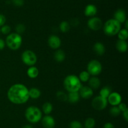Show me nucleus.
Returning a JSON list of instances; mask_svg holds the SVG:
<instances>
[{
    "label": "nucleus",
    "mask_w": 128,
    "mask_h": 128,
    "mask_svg": "<svg viewBox=\"0 0 128 128\" xmlns=\"http://www.w3.org/2000/svg\"><path fill=\"white\" fill-rule=\"evenodd\" d=\"M15 30H16L17 33L21 35V34L23 33L24 32L25 30H26V27H25L24 25H23V24L19 23L16 26Z\"/></svg>",
    "instance_id": "31"
},
{
    "label": "nucleus",
    "mask_w": 128,
    "mask_h": 128,
    "mask_svg": "<svg viewBox=\"0 0 128 128\" xmlns=\"http://www.w3.org/2000/svg\"><path fill=\"white\" fill-rule=\"evenodd\" d=\"M22 42V36L17 33H12L6 36V45L12 50H17L21 47Z\"/></svg>",
    "instance_id": "5"
},
{
    "label": "nucleus",
    "mask_w": 128,
    "mask_h": 128,
    "mask_svg": "<svg viewBox=\"0 0 128 128\" xmlns=\"http://www.w3.org/2000/svg\"><path fill=\"white\" fill-rule=\"evenodd\" d=\"M108 100L104 97H102L101 95H98L95 97L92 100V107L97 110H102L106 109L108 105Z\"/></svg>",
    "instance_id": "8"
},
{
    "label": "nucleus",
    "mask_w": 128,
    "mask_h": 128,
    "mask_svg": "<svg viewBox=\"0 0 128 128\" xmlns=\"http://www.w3.org/2000/svg\"><path fill=\"white\" fill-rule=\"evenodd\" d=\"M88 26L89 28L93 31H98L101 29L103 26V23H102V20L101 18L98 17H94L90 18L88 20L87 23Z\"/></svg>",
    "instance_id": "9"
},
{
    "label": "nucleus",
    "mask_w": 128,
    "mask_h": 128,
    "mask_svg": "<svg viewBox=\"0 0 128 128\" xmlns=\"http://www.w3.org/2000/svg\"><path fill=\"white\" fill-rule=\"evenodd\" d=\"M79 79L81 82H88L90 79V74L88 71H82L79 75Z\"/></svg>",
    "instance_id": "27"
},
{
    "label": "nucleus",
    "mask_w": 128,
    "mask_h": 128,
    "mask_svg": "<svg viewBox=\"0 0 128 128\" xmlns=\"http://www.w3.org/2000/svg\"><path fill=\"white\" fill-rule=\"evenodd\" d=\"M42 112L45 115H50L53 110V106L50 102H46L42 106Z\"/></svg>",
    "instance_id": "23"
},
{
    "label": "nucleus",
    "mask_w": 128,
    "mask_h": 128,
    "mask_svg": "<svg viewBox=\"0 0 128 128\" xmlns=\"http://www.w3.org/2000/svg\"><path fill=\"white\" fill-rule=\"evenodd\" d=\"M22 128H33V127L31 124H26V125H23Z\"/></svg>",
    "instance_id": "41"
},
{
    "label": "nucleus",
    "mask_w": 128,
    "mask_h": 128,
    "mask_svg": "<svg viewBox=\"0 0 128 128\" xmlns=\"http://www.w3.org/2000/svg\"><path fill=\"white\" fill-rule=\"evenodd\" d=\"M125 23V29H126V30H128V20H126V21H125L124 22Z\"/></svg>",
    "instance_id": "42"
},
{
    "label": "nucleus",
    "mask_w": 128,
    "mask_h": 128,
    "mask_svg": "<svg viewBox=\"0 0 128 128\" xmlns=\"http://www.w3.org/2000/svg\"><path fill=\"white\" fill-rule=\"evenodd\" d=\"M56 97L58 100H61V101H67L68 94H66L63 91H58L56 92Z\"/></svg>",
    "instance_id": "29"
},
{
    "label": "nucleus",
    "mask_w": 128,
    "mask_h": 128,
    "mask_svg": "<svg viewBox=\"0 0 128 128\" xmlns=\"http://www.w3.org/2000/svg\"><path fill=\"white\" fill-rule=\"evenodd\" d=\"M79 23H80V21H79V20L76 18H74L71 20V23H70V25H73V26H78V25H79Z\"/></svg>",
    "instance_id": "38"
},
{
    "label": "nucleus",
    "mask_w": 128,
    "mask_h": 128,
    "mask_svg": "<svg viewBox=\"0 0 128 128\" xmlns=\"http://www.w3.org/2000/svg\"><path fill=\"white\" fill-rule=\"evenodd\" d=\"M11 28L10 26L6 25H4L0 28V32L2 33L4 35H9L11 32Z\"/></svg>",
    "instance_id": "32"
},
{
    "label": "nucleus",
    "mask_w": 128,
    "mask_h": 128,
    "mask_svg": "<svg viewBox=\"0 0 128 128\" xmlns=\"http://www.w3.org/2000/svg\"><path fill=\"white\" fill-rule=\"evenodd\" d=\"M103 128H115V127L112 122H108L104 124Z\"/></svg>",
    "instance_id": "37"
},
{
    "label": "nucleus",
    "mask_w": 128,
    "mask_h": 128,
    "mask_svg": "<svg viewBox=\"0 0 128 128\" xmlns=\"http://www.w3.org/2000/svg\"><path fill=\"white\" fill-rule=\"evenodd\" d=\"M63 85L64 89L69 92H79L82 86L79 77L75 75H69L66 77L64 79Z\"/></svg>",
    "instance_id": "2"
},
{
    "label": "nucleus",
    "mask_w": 128,
    "mask_h": 128,
    "mask_svg": "<svg viewBox=\"0 0 128 128\" xmlns=\"http://www.w3.org/2000/svg\"><path fill=\"white\" fill-rule=\"evenodd\" d=\"M0 33H1V32H0Z\"/></svg>",
    "instance_id": "43"
},
{
    "label": "nucleus",
    "mask_w": 128,
    "mask_h": 128,
    "mask_svg": "<svg viewBox=\"0 0 128 128\" xmlns=\"http://www.w3.org/2000/svg\"><path fill=\"white\" fill-rule=\"evenodd\" d=\"M111 93V89L109 86H105L102 87L100 91V95H101L102 97H104L107 99L108 97L109 96Z\"/></svg>",
    "instance_id": "24"
},
{
    "label": "nucleus",
    "mask_w": 128,
    "mask_h": 128,
    "mask_svg": "<svg viewBox=\"0 0 128 128\" xmlns=\"http://www.w3.org/2000/svg\"><path fill=\"white\" fill-rule=\"evenodd\" d=\"M41 96V91L36 87H32L29 89V97L32 99H37Z\"/></svg>",
    "instance_id": "22"
},
{
    "label": "nucleus",
    "mask_w": 128,
    "mask_h": 128,
    "mask_svg": "<svg viewBox=\"0 0 128 128\" xmlns=\"http://www.w3.org/2000/svg\"><path fill=\"white\" fill-rule=\"evenodd\" d=\"M96 125L95 119L92 117H88L85 120L84 126V128H94Z\"/></svg>",
    "instance_id": "25"
},
{
    "label": "nucleus",
    "mask_w": 128,
    "mask_h": 128,
    "mask_svg": "<svg viewBox=\"0 0 128 128\" xmlns=\"http://www.w3.org/2000/svg\"><path fill=\"white\" fill-rule=\"evenodd\" d=\"M80 95L79 92H69L68 95V100L71 104H76L80 100Z\"/></svg>",
    "instance_id": "19"
},
{
    "label": "nucleus",
    "mask_w": 128,
    "mask_h": 128,
    "mask_svg": "<svg viewBox=\"0 0 128 128\" xmlns=\"http://www.w3.org/2000/svg\"><path fill=\"white\" fill-rule=\"evenodd\" d=\"M70 28H71V26H70V23L66 21H62L60 25V30L62 33H66L70 31Z\"/></svg>",
    "instance_id": "28"
},
{
    "label": "nucleus",
    "mask_w": 128,
    "mask_h": 128,
    "mask_svg": "<svg viewBox=\"0 0 128 128\" xmlns=\"http://www.w3.org/2000/svg\"><path fill=\"white\" fill-rule=\"evenodd\" d=\"M93 50L98 55H102L104 54L106 48L103 43L101 42H96L93 46Z\"/></svg>",
    "instance_id": "17"
},
{
    "label": "nucleus",
    "mask_w": 128,
    "mask_h": 128,
    "mask_svg": "<svg viewBox=\"0 0 128 128\" xmlns=\"http://www.w3.org/2000/svg\"><path fill=\"white\" fill-rule=\"evenodd\" d=\"M27 75L31 79H35L39 75V70L34 66H31L27 70Z\"/></svg>",
    "instance_id": "21"
},
{
    "label": "nucleus",
    "mask_w": 128,
    "mask_h": 128,
    "mask_svg": "<svg viewBox=\"0 0 128 128\" xmlns=\"http://www.w3.org/2000/svg\"><path fill=\"white\" fill-rule=\"evenodd\" d=\"M80 97L84 99H88L93 95V90L89 86H81L79 90Z\"/></svg>",
    "instance_id": "13"
},
{
    "label": "nucleus",
    "mask_w": 128,
    "mask_h": 128,
    "mask_svg": "<svg viewBox=\"0 0 128 128\" xmlns=\"http://www.w3.org/2000/svg\"><path fill=\"white\" fill-rule=\"evenodd\" d=\"M116 49H117L119 51H120V52L121 53L126 52V51L128 50V48L127 41H125V40H119L118 41L116 42Z\"/></svg>",
    "instance_id": "18"
},
{
    "label": "nucleus",
    "mask_w": 128,
    "mask_h": 128,
    "mask_svg": "<svg viewBox=\"0 0 128 128\" xmlns=\"http://www.w3.org/2000/svg\"><path fill=\"white\" fill-rule=\"evenodd\" d=\"M102 67L101 62L97 60H92L88 63L87 66V71L90 75L97 76L102 72Z\"/></svg>",
    "instance_id": "7"
},
{
    "label": "nucleus",
    "mask_w": 128,
    "mask_h": 128,
    "mask_svg": "<svg viewBox=\"0 0 128 128\" xmlns=\"http://www.w3.org/2000/svg\"><path fill=\"white\" fill-rule=\"evenodd\" d=\"M84 13L85 16H87V17H94L97 14L98 8L94 5L89 4L85 7Z\"/></svg>",
    "instance_id": "15"
},
{
    "label": "nucleus",
    "mask_w": 128,
    "mask_h": 128,
    "mask_svg": "<svg viewBox=\"0 0 128 128\" xmlns=\"http://www.w3.org/2000/svg\"><path fill=\"white\" fill-rule=\"evenodd\" d=\"M25 117L26 120L31 124H36L42 119V111L37 107L30 106L26 109Z\"/></svg>",
    "instance_id": "3"
},
{
    "label": "nucleus",
    "mask_w": 128,
    "mask_h": 128,
    "mask_svg": "<svg viewBox=\"0 0 128 128\" xmlns=\"http://www.w3.org/2000/svg\"><path fill=\"white\" fill-rule=\"evenodd\" d=\"M48 43L50 48L52 49H58L61 45V40L59 36L55 35H52L49 37Z\"/></svg>",
    "instance_id": "12"
},
{
    "label": "nucleus",
    "mask_w": 128,
    "mask_h": 128,
    "mask_svg": "<svg viewBox=\"0 0 128 128\" xmlns=\"http://www.w3.org/2000/svg\"><path fill=\"white\" fill-rule=\"evenodd\" d=\"M12 3L17 7H21L24 4V0H11Z\"/></svg>",
    "instance_id": "34"
},
{
    "label": "nucleus",
    "mask_w": 128,
    "mask_h": 128,
    "mask_svg": "<svg viewBox=\"0 0 128 128\" xmlns=\"http://www.w3.org/2000/svg\"><path fill=\"white\" fill-rule=\"evenodd\" d=\"M82 124L78 120H72L70 124V128H82Z\"/></svg>",
    "instance_id": "33"
},
{
    "label": "nucleus",
    "mask_w": 128,
    "mask_h": 128,
    "mask_svg": "<svg viewBox=\"0 0 128 128\" xmlns=\"http://www.w3.org/2000/svg\"><path fill=\"white\" fill-rule=\"evenodd\" d=\"M41 120L44 128H54L56 125L54 119L50 115H45Z\"/></svg>",
    "instance_id": "11"
},
{
    "label": "nucleus",
    "mask_w": 128,
    "mask_h": 128,
    "mask_svg": "<svg viewBox=\"0 0 128 128\" xmlns=\"http://www.w3.org/2000/svg\"><path fill=\"white\" fill-rule=\"evenodd\" d=\"M118 106L119 109H120V110L121 111V112H122L123 111L126 110V109H128L127 105H126V104H125V103L121 102L118 105Z\"/></svg>",
    "instance_id": "35"
},
{
    "label": "nucleus",
    "mask_w": 128,
    "mask_h": 128,
    "mask_svg": "<svg viewBox=\"0 0 128 128\" xmlns=\"http://www.w3.org/2000/svg\"><path fill=\"white\" fill-rule=\"evenodd\" d=\"M114 19L118 21L120 23H123L125 22L127 18H126V13L123 9H118L115 11L114 14Z\"/></svg>",
    "instance_id": "14"
},
{
    "label": "nucleus",
    "mask_w": 128,
    "mask_h": 128,
    "mask_svg": "<svg viewBox=\"0 0 128 128\" xmlns=\"http://www.w3.org/2000/svg\"><path fill=\"white\" fill-rule=\"evenodd\" d=\"M107 100L108 102L111 104L112 106H117L121 102L122 97L118 92H111V94L108 97Z\"/></svg>",
    "instance_id": "10"
},
{
    "label": "nucleus",
    "mask_w": 128,
    "mask_h": 128,
    "mask_svg": "<svg viewBox=\"0 0 128 128\" xmlns=\"http://www.w3.org/2000/svg\"><path fill=\"white\" fill-rule=\"evenodd\" d=\"M37 56L34 51L27 50L23 51L21 55L22 62L28 66H34L37 62Z\"/></svg>",
    "instance_id": "6"
},
{
    "label": "nucleus",
    "mask_w": 128,
    "mask_h": 128,
    "mask_svg": "<svg viewBox=\"0 0 128 128\" xmlns=\"http://www.w3.org/2000/svg\"><path fill=\"white\" fill-rule=\"evenodd\" d=\"M6 18L5 17V16L2 14H0V26H3L4 25H5V23H6Z\"/></svg>",
    "instance_id": "36"
},
{
    "label": "nucleus",
    "mask_w": 128,
    "mask_h": 128,
    "mask_svg": "<svg viewBox=\"0 0 128 128\" xmlns=\"http://www.w3.org/2000/svg\"><path fill=\"white\" fill-rule=\"evenodd\" d=\"M122 117H123L124 119L126 121L128 120V110L126 109V110L122 112Z\"/></svg>",
    "instance_id": "40"
},
{
    "label": "nucleus",
    "mask_w": 128,
    "mask_h": 128,
    "mask_svg": "<svg viewBox=\"0 0 128 128\" xmlns=\"http://www.w3.org/2000/svg\"><path fill=\"white\" fill-rule=\"evenodd\" d=\"M110 113L112 116L113 117H117L121 114V111L120 109H119L118 106H112V107L110 109Z\"/></svg>",
    "instance_id": "30"
},
{
    "label": "nucleus",
    "mask_w": 128,
    "mask_h": 128,
    "mask_svg": "<svg viewBox=\"0 0 128 128\" xmlns=\"http://www.w3.org/2000/svg\"><path fill=\"white\" fill-rule=\"evenodd\" d=\"M118 37L119 40H125L126 41L128 38V30L126 29H121L118 33Z\"/></svg>",
    "instance_id": "26"
},
{
    "label": "nucleus",
    "mask_w": 128,
    "mask_h": 128,
    "mask_svg": "<svg viewBox=\"0 0 128 128\" xmlns=\"http://www.w3.org/2000/svg\"><path fill=\"white\" fill-rule=\"evenodd\" d=\"M6 43L5 41H4L2 38H0V50H2L4 48Z\"/></svg>",
    "instance_id": "39"
},
{
    "label": "nucleus",
    "mask_w": 128,
    "mask_h": 128,
    "mask_svg": "<svg viewBox=\"0 0 128 128\" xmlns=\"http://www.w3.org/2000/svg\"><path fill=\"white\" fill-rule=\"evenodd\" d=\"M7 96L10 101L13 104H24L30 99L29 89L23 84H14L8 90Z\"/></svg>",
    "instance_id": "1"
},
{
    "label": "nucleus",
    "mask_w": 128,
    "mask_h": 128,
    "mask_svg": "<svg viewBox=\"0 0 128 128\" xmlns=\"http://www.w3.org/2000/svg\"><path fill=\"white\" fill-rule=\"evenodd\" d=\"M88 83L89 87H91L92 90L98 89L100 85H101V81H100V79L96 76L90 77V79L88 80Z\"/></svg>",
    "instance_id": "16"
},
{
    "label": "nucleus",
    "mask_w": 128,
    "mask_h": 128,
    "mask_svg": "<svg viewBox=\"0 0 128 128\" xmlns=\"http://www.w3.org/2000/svg\"><path fill=\"white\" fill-rule=\"evenodd\" d=\"M54 58L57 62H62L65 60V58H66L64 51L63 50L58 49L54 52Z\"/></svg>",
    "instance_id": "20"
},
{
    "label": "nucleus",
    "mask_w": 128,
    "mask_h": 128,
    "mask_svg": "<svg viewBox=\"0 0 128 128\" xmlns=\"http://www.w3.org/2000/svg\"><path fill=\"white\" fill-rule=\"evenodd\" d=\"M103 31L107 36H112L117 35L121 29V24L114 19H110L104 23Z\"/></svg>",
    "instance_id": "4"
}]
</instances>
